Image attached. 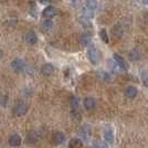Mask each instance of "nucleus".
<instances>
[{
  "instance_id": "2eb2a0df",
  "label": "nucleus",
  "mask_w": 148,
  "mask_h": 148,
  "mask_svg": "<svg viewBox=\"0 0 148 148\" xmlns=\"http://www.w3.org/2000/svg\"><path fill=\"white\" fill-rule=\"evenodd\" d=\"M79 21H80V23L82 25H84V27H86V28H90L92 23H91V18L90 17H87L85 14H83V16H81L80 18H79Z\"/></svg>"
},
{
  "instance_id": "4be33fe9",
  "label": "nucleus",
  "mask_w": 148,
  "mask_h": 148,
  "mask_svg": "<svg viewBox=\"0 0 148 148\" xmlns=\"http://www.w3.org/2000/svg\"><path fill=\"white\" fill-rule=\"evenodd\" d=\"M94 148H108V146H107V145H106L105 143L99 142V140H97V142H95Z\"/></svg>"
},
{
  "instance_id": "6e6552de",
  "label": "nucleus",
  "mask_w": 148,
  "mask_h": 148,
  "mask_svg": "<svg viewBox=\"0 0 148 148\" xmlns=\"http://www.w3.org/2000/svg\"><path fill=\"white\" fill-rule=\"evenodd\" d=\"M83 106L84 108L87 110V111H92L95 108L96 106V101L93 99V97H85L84 101H83Z\"/></svg>"
},
{
  "instance_id": "9b49d317",
  "label": "nucleus",
  "mask_w": 148,
  "mask_h": 148,
  "mask_svg": "<svg viewBox=\"0 0 148 148\" xmlns=\"http://www.w3.org/2000/svg\"><path fill=\"white\" fill-rule=\"evenodd\" d=\"M9 145L12 147H18L21 145V137L17 134H13L9 137Z\"/></svg>"
},
{
  "instance_id": "9d476101",
  "label": "nucleus",
  "mask_w": 148,
  "mask_h": 148,
  "mask_svg": "<svg viewBox=\"0 0 148 148\" xmlns=\"http://www.w3.org/2000/svg\"><path fill=\"white\" fill-rule=\"evenodd\" d=\"M103 135H104L105 140L108 143V144H113L114 143V133L111 127H106L103 132Z\"/></svg>"
},
{
  "instance_id": "a211bd4d",
  "label": "nucleus",
  "mask_w": 148,
  "mask_h": 148,
  "mask_svg": "<svg viewBox=\"0 0 148 148\" xmlns=\"http://www.w3.org/2000/svg\"><path fill=\"white\" fill-rule=\"evenodd\" d=\"M82 146V140L80 138H73L70 140V147L71 148H80Z\"/></svg>"
},
{
  "instance_id": "4468645a",
  "label": "nucleus",
  "mask_w": 148,
  "mask_h": 148,
  "mask_svg": "<svg viewBox=\"0 0 148 148\" xmlns=\"http://www.w3.org/2000/svg\"><path fill=\"white\" fill-rule=\"evenodd\" d=\"M53 71H54V66L51 63H45L41 68V73L43 75H51L53 73Z\"/></svg>"
},
{
  "instance_id": "f03ea898",
  "label": "nucleus",
  "mask_w": 148,
  "mask_h": 148,
  "mask_svg": "<svg viewBox=\"0 0 148 148\" xmlns=\"http://www.w3.org/2000/svg\"><path fill=\"white\" fill-rule=\"evenodd\" d=\"M113 59H114V62L117 64V66L121 69V70H123V71H127V70L130 69L128 63L126 62V60L124 59L123 56H118V54H114V56H113Z\"/></svg>"
},
{
  "instance_id": "412c9836",
  "label": "nucleus",
  "mask_w": 148,
  "mask_h": 148,
  "mask_svg": "<svg viewBox=\"0 0 148 148\" xmlns=\"http://www.w3.org/2000/svg\"><path fill=\"white\" fill-rule=\"evenodd\" d=\"M99 37H101V39L104 41V42H108V37H107V32H106V30L105 29H102V30L99 31Z\"/></svg>"
},
{
  "instance_id": "f257e3e1",
  "label": "nucleus",
  "mask_w": 148,
  "mask_h": 148,
  "mask_svg": "<svg viewBox=\"0 0 148 148\" xmlns=\"http://www.w3.org/2000/svg\"><path fill=\"white\" fill-rule=\"evenodd\" d=\"M87 59H88V61L91 62L92 64L94 65H96L99 61V50L96 49L94 45L92 47H90L88 49H87Z\"/></svg>"
},
{
  "instance_id": "1a4fd4ad",
  "label": "nucleus",
  "mask_w": 148,
  "mask_h": 148,
  "mask_svg": "<svg viewBox=\"0 0 148 148\" xmlns=\"http://www.w3.org/2000/svg\"><path fill=\"white\" fill-rule=\"evenodd\" d=\"M79 135L81 136V138H83L84 140H87L91 136V128L88 127V125H83L79 130Z\"/></svg>"
},
{
  "instance_id": "f8f14e48",
  "label": "nucleus",
  "mask_w": 148,
  "mask_h": 148,
  "mask_svg": "<svg viewBox=\"0 0 148 148\" xmlns=\"http://www.w3.org/2000/svg\"><path fill=\"white\" fill-rule=\"evenodd\" d=\"M65 142V135L62 132H56V134L53 135V143L56 145H61Z\"/></svg>"
},
{
  "instance_id": "dca6fc26",
  "label": "nucleus",
  "mask_w": 148,
  "mask_h": 148,
  "mask_svg": "<svg viewBox=\"0 0 148 148\" xmlns=\"http://www.w3.org/2000/svg\"><path fill=\"white\" fill-rule=\"evenodd\" d=\"M91 42H92V39H91V36H90V34H87V33L82 34V37H81V44H82L83 47L90 45Z\"/></svg>"
},
{
  "instance_id": "aec40b11",
  "label": "nucleus",
  "mask_w": 148,
  "mask_h": 148,
  "mask_svg": "<svg viewBox=\"0 0 148 148\" xmlns=\"http://www.w3.org/2000/svg\"><path fill=\"white\" fill-rule=\"evenodd\" d=\"M99 76L104 81L111 80V74L108 73V72H105V71H101V72H99Z\"/></svg>"
},
{
  "instance_id": "5701e85b",
  "label": "nucleus",
  "mask_w": 148,
  "mask_h": 148,
  "mask_svg": "<svg viewBox=\"0 0 148 148\" xmlns=\"http://www.w3.org/2000/svg\"><path fill=\"white\" fill-rule=\"evenodd\" d=\"M142 77H143V81H144V84L148 85V73L147 72H143Z\"/></svg>"
},
{
  "instance_id": "6ab92c4d",
  "label": "nucleus",
  "mask_w": 148,
  "mask_h": 148,
  "mask_svg": "<svg viewBox=\"0 0 148 148\" xmlns=\"http://www.w3.org/2000/svg\"><path fill=\"white\" fill-rule=\"evenodd\" d=\"M38 140V134L34 132V130H32L29 133V135H28V142L29 143H36Z\"/></svg>"
},
{
  "instance_id": "20e7f679",
  "label": "nucleus",
  "mask_w": 148,
  "mask_h": 148,
  "mask_svg": "<svg viewBox=\"0 0 148 148\" xmlns=\"http://www.w3.org/2000/svg\"><path fill=\"white\" fill-rule=\"evenodd\" d=\"M28 111V106L25 104V103H18V104H16V106L13 107V113H14V115H17V116H22V115H25V113Z\"/></svg>"
},
{
  "instance_id": "ddd939ff",
  "label": "nucleus",
  "mask_w": 148,
  "mask_h": 148,
  "mask_svg": "<svg viewBox=\"0 0 148 148\" xmlns=\"http://www.w3.org/2000/svg\"><path fill=\"white\" fill-rule=\"evenodd\" d=\"M70 106H71V110H72V113L76 114L77 111H79V99L76 96L72 95L71 99H70Z\"/></svg>"
},
{
  "instance_id": "39448f33",
  "label": "nucleus",
  "mask_w": 148,
  "mask_h": 148,
  "mask_svg": "<svg viewBox=\"0 0 148 148\" xmlns=\"http://www.w3.org/2000/svg\"><path fill=\"white\" fill-rule=\"evenodd\" d=\"M25 40L28 44H36L38 42V36L34 31H28L25 34Z\"/></svg>"
},
{
  "instance_id": "b1692460",
  "label": "nucleus",
  "mask_w": 148,
  "mask_h": 148,
  "mask_svg": "<svg viewBox=\"0 0 148 148\" xmlns=\"http://www.w3.org/2000/svg\"><path fill=\"white\" fill-rule=\"evenodd\" d=\"M142 2L144 5H148V0H142Z\"/></svg>"
},
{
  "instance_id": "423d86ee",
  "label": "nucleus",
  "mask_w": 148,
  "mask_h": 148,
  "mask_svg": "<svg viewBox=\"0 0 148 148\" xmlns=\"http://www.w3.org/2000/svg\"><path fill=\"white\" fill-rule=\"evenodd\" d=\"M56 13H58V11H56V9L54 7L48 6L47 8H44V10L42 11V16L47 19H51L53 18V17H56Z\"/></svg>"
},
{
  "instance_id": "0eeeda50",
  "label": "nucleus",
  "mask_w": 148,
  "mask_h": 148,
  "mask_svg": "<svg viewBox=\"0 0 148 148\" xmlns=\"http://www.w3.org/2000/svg\"><path fill=\"white\" fill-rule=\"evenodd\" d=\"M137 88L135 86H126L125 87V90H124V94H125V96L126 97H128V99H135L136 96H137Z\"/></svg>"
},
{
  "instance_id": "393cba45",
  "label": "nucleus",
  "mask_w": 148,
  "mask_h": 148,
  "mask_svg": "<svg viewBox=\"0 0 148 148\" xmlns=\"http://www.w3.org/2000/svg\"><path fill=\"white\" fill-rule=\"evenodd\" d=\"M2 56H3V53H2V50L0 49V59L2 58Z\"/></svg>"
},
{
  "instance_id": "f3484780",
  "label": "nucleus",
  "mask_w": 148,
  "mask_h": 148,
  "mask_svg": "<svg viewBox=\"0 0 148 148\" xmlns=\"http://www.w3.org/2000/svg\"><path fill=\"white\" fill-rule=\"evenodd\" d=\"M41 27H42V29L44 31H49L52 29V27H53V22H52V20L51 19H45L42 21V23H41Z\"/></svg>"
},
{
  "instance_id": "7ed1b4c3",
  "label": "nucleus",
  "mask_w": 148,
  "mask_h": 148,
  "mask_svg": "<svg viewBox=\"0 0 148 148\" xmlns=\"http://www.w3.org/2000/svg\"><path fill=\"white\" fill-rule=\"evenodd\" d=\"M11 68L14 72H22L25 68V63L22 59H14L12 62H11Z\"/></svg>"
}]
</instances>
